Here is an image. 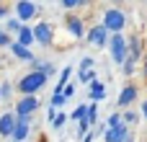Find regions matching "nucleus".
<instances>
[{"label":"nucleus","mask_w":147,"mask_h":142,"mask_svg":"<svg viewBox=\"0 0 147 142\" xmlns=\"http://www.w3.org/2000/svg\"><path fill=\"white\" fill-rule=\"evenodd\" d=\"M93 65H96L93 57H83V60H80V70H93Z\"/></svg>","instance_id":"obj_25"},{"label":"nucleus","mask_w":147,"mask_h":142,"mask_svg":"<svg viewBox=\"0 0 147 142\" xmlns=\"http://www.w3.org/2000/svg\"><path fill=\"white\" fill-rule=\"evenodd\" d=\"M114 3H116V5H121V3H124V0H114Z\"/></svg>","instance_id":"obj_33"},{"label":"nucleus","mask_w":147,"mask_h":142,"mask_svg":"<svg viewBox=\"0 0 147 142\" xmlns=\"http://www.w3.org/2000/svg\"><path fill=\"white\" fill-rule=\"evenodd\" d=\"M109 41H111V31L103 23H96L88 31V44H93V47H109Z\"/></svg>","instance_id":"obj_4"},{"label":"nucleus","mask_w":147,"mask_h":142,"mask_svg":"<svg viewBox=\"0 0 147 142\" xmlns=\"http://www.w3.org/2000/svg\"><path fill=\"white\" fill-rule=\"evenodd\" d=\"M106 124H109V127H119V124H124V116L116 111V114H111V116H109V122H106Z\"/></svg>","instance_id":"obj_22"},{"label":"nucleus","mask_w":147,"mask_h":142,"mask_svg":"<svg viewBox=\"0 0 147 142\" xmlns=\"http://www.w3.org/2000/svg\"><path fill=\"white\" fill-rule=\"evenodd\" d=\"M142 116L147 119V101H142Z\"/></svg>","instance_id":"obj_31"},{"label":"nucleus","mask_w":147,"mask_h":142,"mask_svg":"<svg viewBox=\"0 0 147 142\" xmlns=\"http://www.w3.org/2000/svg\"><path fill=\"white\" fill-rule=\"evenodd\" d=\"M70 116H72V119H78V122H80V119H85V116H88V103H80Z\"/></svg>","instance_id":"obj_18"},{"label":"nucleus","mask_w":147,"mask_h":142,"mask_svg":"<svg viewBox=\"0 0 147 142\" xmlns=\"http://www.w3.org/2000/svg\"><path fill=\"white\" fill-rule=\"evenodd\" d=\"M49 3H52V0H49Z\"/></svg>","instance_id":"obj_35"},{"label":"nucleus","mask_w":147,"mask_h":142,"mask_svg":"<svg viewBox=\"0 0 147 142\" xmlns=\"http://www.w3.org/2000/svg\"><path fill=\"white\" fill-rule=\"evenodd\" d=\"M16 41L23 44V47H31V44L36 41V39H34V28H31V26H23V28L16 34Z\"/></svg>","instance_id":"obj_13"},{"label":"nucleus","mask_w":147,"mask_h":142,"mask_svg":"<svg viewBox=\"0 0 147 142\" xmlns=\"http://www.w3.org/2000/svg\"><path fill=\"white\" fill-rule=\"evenodd\" d=\"M10 52H13V57H18V60H23V62H31V60H34L31 49H28V47H23V44H18V41H13V44H10Z\"/></svg>","instance_id":"obj_12"},{"label":"nucleus","mask_w":147,"mask_h":142,"mask_svg":"<svg viewBox=\"0 0 147 142\" xmlns=\"http://www.w3.org/2000/svg\"><path fill=\"white\" fill-rule=\"evenodd\" d=\"M90 124H96V119H98V101H93V103H88V116H85Z\"/></svg>","instance_id":"obj_17"},{"label":"nucleus","mask_w":147,"mask_h":142,"mask_svg":"<svg viewBox=\"0 0 147 142\" xmlns=\"http://www.w3.org/2000/svg\"><path fill=\"white\" fill-rule=\"evenodd\" d=\"M78 80H80V83H88V85H90V83L96 80V72H93V70H80V72H78Z\"/></svg>","instance_id":"obj_16"},{"label":"nucleus","mask_w":147,"mask_h":142,"mask_svg":"<svg viewBox=\"0 0 147 142\" xmlns=\"http://www.w3.org/2000/svg\"><path fill=\"white\" fill-rule=\"evenodd\" d=\"M28 132H31V116H18V124H16L10 140H13V142H26Z\"/></svg>","instance_id":"obj_9"},{"label":"nucleus","mask_w":147,"mask_h":142,"mask_svg":"<svg viewBox=\"0 0 147 142\" xmlns=\"http://www.w3.org/2000/svg\"><path fill=\"white\" fill-rule=\"evenodd\" d=\"M13 44V39H10V34L5 31V28H0V47H10Z\"/></svg>","instance_id":"obj_24"},{"label":"nucleus","mask_w":147,"mask_h":142,"mask_svg":"<svg viewBox=\"0 0 147 142\" xmlns=\"http://www.w3.org/2000/svg\"><path fill=\"white\" fill-rule=\"evenodd\" d=\"M21 28H23L21 18H8V21H5V31H8V34H18Z\"/></svg>","instance_id":"obj_15"},{"label":"nucleus","mask_w":147,"mask_h":142,"mask_svg":"<svg viewBox=\"0 0 147 142\" xmlns=\"http://www.w3.org/2000/svg\"><path fill=\"white\" fill-rule=\"evenodd\" d=\"M109 52H111V60H114L116 65H124V62H127V54H129V39H127L124 34H111Z\"/></svg>","instance_id":"obj_2"},{"label":"nucleus","mask_w":147,"mask_h":142,"mask_svg":"<svg viewBox=\"0 0 147 142\" xmlns=\"http://www.w3.org/2000/svg\"><path fill=\"white\" fill-rule=\"evenodd\" d=\"M65 101H67V96H65V93H52V106L62 109V106H65Z\"/></svg>","instance_id":"obj_20"},{"label":"nucleus","mask_w":147,"mask_h":142,"mask_svg":"<svg viewBox=\"0 0 147 142\" xmlns=\"http://www.w3.org/2000/svg\"><path fill=\"white\" fill-rule=\"evenodd\" d=\"M47 116H49V122H54V116H57V106H52V103H49V111H47Z\"/></svg>","instance_id":"obj_29"},{"label":"nucleus","mask_w":147,"mask_h":142,"mask_svg":"<svg viewBox=\"0 0 147 142\" xmlns=\"http://www.w3.org/2000/svg\"><path fill=\"white\" fill-rule=\"evenodd\" d=\"M62 93H65V96H67V98H70V96H75V83H67V85H65V91H62Z\"/></svg>","instance_id":"obj_28"},{"label":"nucleus","mask_w":147,"mask_h":142,"mask_svg":"<svg viewBox=\"0 0 147 142\" xmlns=\"http://www.w3.org/2000/svg\"><path fill=\"white\" fill-rule=\"evenodd\" d=\"M111 34H121L124 31V26H127V13L121 10V8H109L106 13H103V21H101Z\"/></svg>","instance_id":"obj_3"},{"label":"nucleus","mask_w":147,"mask_h":142,"mask_svg":"<svg viewBox=\"0 0 147 142\" xmlns=\"http://www.w3.org/2000/svg\"><path fill=\"white\" fill-rule=\"evenodd\" d=\"M88 93H90V101H101V98L106 96V85H103V83L96 78V80L88 85Z\"/></svg>","instance_id":"obj_14"},{"label":"nucleus","mask_w":147,"mask_h":142,"mask_svg":"<svg viewBox=\"0 0 147 142\" xmlns=\"http://www.w3.org/2000/svg\"><path fill=\"white\" fill-rule=\"evenodd\" d=\"M10 142H13V140H10Z\"/></svg>","instance_id":"obj_36"},{"label":"nucleus","mask_w":147,"mask_h":142,"mask_svg":"<svg viewBox=\"0 0 147 142\" xmlns=\"http://www.w3.org/2000/svg\"><path fill=\"white\" fill-rule=\"evenodd\" d=\"M65 122H67V114H57V116H54V122H52V127H54V129H62V127H65Z\"/></svg>","instance_id":"obj_23"},{"label":"nucleus","mask_w":147,"mask_h":142,"mask_svg":"<svg viewBox=\"0 0 147 142\" xmlns=\"http://www.w3.org/2000/svg\"><path fill=\"white\" fill-rule=\"evenodd\" d=\"M121 116H124V124H137V122H140V114H137V111H129V109H127Z\"/></svg>","instance_id":"obj_19"},{"label":"nucleus","mask_w":147,"mask_h":142,"mask_svg":"<svg viewBox=\"0 0 147 142\" xmlns=\"http://www.w3.org/2000/svg\"><path fill=\"white\" fill-rule=\"evenodd\" d=\"M16 124H18V114H16V111H5V114L0 116V135H3V137H13Z\"/></svg>","instance_id":"obj_8"},{"label":"nucleus","mask_w":147,"mask_h":142,"mask_svg":"<svg viewBox=\"0 0 147 142\" xmlns=\"http://www.w3.org/2000/svg\"><path fill=\"white\" fill-rule=\"evenodd\" d=\"M65 26H67V31H70L75 39H80V36L85 34V28H83V21H80L78 16H70V18H65Z\"/></svg>","instance_id":"obj_11"},{"label":"nucleus","mask_w":147,"mask_h":142,"mask_svg":"<svg viewBox=\"0 0 147 142\" xmlns=\"http://www.w3.org/2000/svg\"><path fill=\"white\" fill-rule=\"evenodd\" d=\"M36 5H34V0H18L16 3V18H21V21H31L34 16H36Z\"/></svg>","instance_id":"obj_7"},{"label":"nucleus","mask_w":147,"mask_h":142,"mask_svg":"<svg viewBox=\"0 0 147 142\" xmlns=\"http://www.w3.org/2000/svg\"><path fill=\"white\" fill-rule=\"evenodd\" d=\"M142 75H145V80H147V57H142Z\"/></svg>","instance_id":"obj_30"},{"label":"nucleus","mask_w":147,"mask_h":142,"mask_svg":"<svg viewBox=\"0 0 147 142\" xmlns=\"http://www.w3.org/2000/svg\"><path fill=\"white\" fill-rule=\"evenodd\" d=\"M0 101H3V96H0Z\"/></svg>","instance_id":"obj_34"},{"label":"nucleus","mask_w":147,"mask_h":142,"mask_svg":"<svg viewBox=\"0 0 147 142\" xmlns=\"http://www.w3.org/2000/svg\"><path fill=\"white\" fill-rule=\"evenodd\" d=\"M44 85H47V75H44V72H36V70H31L28 75H23V78H21L18 91H21L23 96H36V91H41Z\"/></svg>","instance_id":"obj_1"},{"label":"nucleus","mask_w":147,"mask_h":142,"mask_svg":"<svg viewBox=\"0 0 147 142\" xmlns=\"http://www.w3.org/2000/svg\"><path fill=\"white\" fill-rule=\"evenodd\" d=\"M10 93H13V91H10V85H8V83H0V96H3V101H8V98H10Z\"/></svg>","instance_id":"obj_26"},{"label":"nucleus","mask_w":147,"mask_h":142,"mask_svg":"<svg viewBox=\"0 0 147 142\" xmlns=\"http://www.w3.org/2000/svg\"><path fill=\"white\" fill-rule=\"evenodd\" d=\"M59 3H62V5H65L67 10H72V8H78V5H83L85 0H59Z\"/></svg>","instance_id":"obj_27"},{"label":"nucleus","mask_w":147,"mask_h":142,"mask_svg":"<svg viewBox=\"0 0 147 142\" xmlns=\"http://www.w3.org/2000/svg\"><path fill=\"white\" fill-rule=\"evenodd\" d=\"M39 72H44V75L49 78V75L57 72V67H54V62H41V70H39Z\"/></svg>","instance_id":"obj_21"},{"label":"nucleus","mask_w":147,"mask_h":142,"mask_svg":"<svg viewBox=\"0 0 147 142\" xmlns=\"http://www.w3.org/2000/svg\"><path fill=\"white\" fill-rule=\"evenodd\" d=\"M8 16V8H0V18H5Z\"/></svg>","instance_id":"obj_32"},{"label":"nucleus","mask_w":147,"mask_h":142,"mask_svg":"<svg viewBox=\"0 0 147 142\" xmlns=\"http://www.w3.org/2000/svg\"><path fill=\"white\" fill-rule=\"evenodd\" d=\"M134 101H137V85H127V88L119 93V101H116V106H119V109H129Z\"/></svg>","instance_id":"obj_10"},{"label":"nucleus","mask_w":147,"mask_h":142,"mask_svg":"<svg viewBox=\"0 0 147 142\" xmlns=\"http://www.w3.org/2000/svg\"><path fill=\"white\" fill-rule=\"evenodd\" d=\"M36 109H39V98H36V96H23V98L16 103V114H18V116H31Z\"/></svg>","instance_id":"obj_6"},{"label":"nucleus","mask_w":147,"mask_h":142,"mask_svg":"<svg viewBox=\"0 0 147 142\" xmlns=\"http://www.w3.org/2000/svg\"><path fill=\"white\" fill-rule=\"evenodd\" d=\"M34 39H36V44H41V47H49V44H52V39H54V31H52V26H49L47 21H39V23H34Z\"/></svg>","instance_id":"obj_5"}]
</instances>
